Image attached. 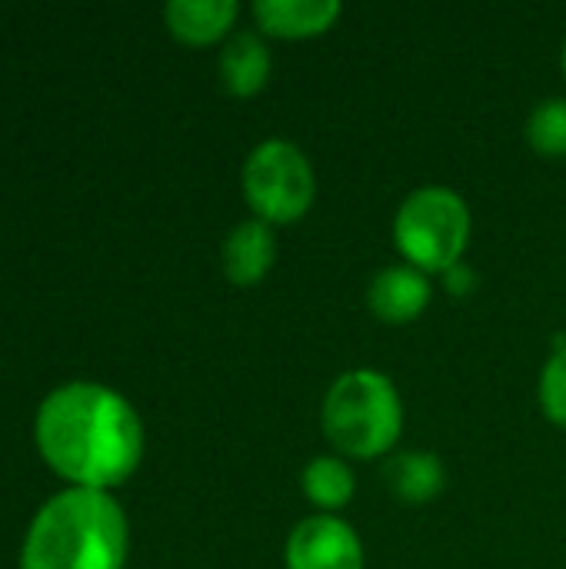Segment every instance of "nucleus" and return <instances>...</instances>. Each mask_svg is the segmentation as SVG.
Instances as JSON below:
<instances>
[{
  "label": "nucleus",
  "instance_id": "2",
  "mask_svg": "<svg viewBox=\"0 0 566 569\" xmlns=\"http://www.w3.org/2000/svg\"><path fill=\"white\" fill-rule=\"evenodd\" d=\"M127 520L103 490L73 487L33 520L20 569H123Z\"/></svg>",
  "mask_w": 566,
  "mask_h": 569
},
{
  "label": "nucleus",
  "instance_id": "10",
  "mask_svg": "<svg viewBox=\"0 0 566 569\" xmlns=\"http://www.w3.org/2000/svg\"><path fill=\"white\" fill-rule=\"evenodd\" d=\"M240 7L234 0H170L163 7L167 27L177 40L190 47L217 43L237 23Z\"/></svg>",
  "mask_w": 566,
  "mask_h": 569
},
{
  "label": "nucleus",
  "instance_id": "1",
  "mask_svg": "<svg viewBox=\"0 0 566 569\" xmlns=\"http://www.w3.org/2000/svg\"><path fill=\"white\" fill-rule=\"evenodd\" d=\"M43 460L87 490L123 483L143 453V427L133 407L100 383H67L37 410Z\"/></svg>",
  "mask_w": 566,
  "mask_h": 569
},
{
  "label": "nucleus",
  "instance_id": "17",
  "mask_svg": "<svg viewBox=\"0 0 566 569\" xmlns=\"http://www.w3.org/2000/svg\"><path fill=\"white\" fill-rule=\"evenodd\" d=\"M564 77H566V43H564Z\"/></svg>",
  "mask_w": 566,
  "mask_h": 569
},
{
  "label": "nucleus",
  "instance_id": "5",
  "mask_svg": "<svg viewBox=\"0 0 566 569\" xmlns=\"http://www.w3.org/2000/svg\"><path fill=\"white\" fill-rule=\"evenodd\" d=\"M244 200L267 227H287L310 213L317 177L307 153L290 140H264L244 163Z\"/></svg>",
  "mask_w": 566,
  "mask_h": 569
},
{
  "label": "nucleus",
  "instance_id": "15",
  "mask_svg": "<svg viewBox=\"0 0 566 569\" xmlns=\"http://www.w3.org/2000/svg\"><path fill=\"white\" fill-rule=\"evenodd\" d=\"M537 397H540L544 417H547L554 427L566 430V343L564 347H557V350L550 353V360L544 363Z\"/></svg>",
  "mask_w": 566,
  "mask_h": 569
},
{
  "label": "nucleus",
  "instance_id": "13",
  "mask_svg": "<svg viewBox=\"0 0 566 569\" xmlns=\"http://www.w3.org/2000/svg\"><path fill=\"white\" fill-rule=\"evenodd\" d=\"M300 487H304V497H307L320 513H337V510H344V507L354 500V493H357V477H354V470H350V460L334 457V453H324V457H314V460L304 467Z\"/></svg>",
  "mask_w": 566,
  "mask_h": 569
},
{
  "label": "nucleus",
  "instance_id": "9",
  "mask_svg": "<svg viewBox=\"0 0 566 569\" xmlns=\"http://www.w3.org/2000/svg\"><path fill=\"white\" fill-rule=\"evenodd\" d=\"M277 260V240H274V227H267L264 220H244L237 223L224 247H220V263H224V277L234 287H254L260 283Z\"/></svg>",
  "mask_w": 566,
  "mask_h": 569
},
{
  "label": "nucleus",
  "instance_id": "4",
  "mask_svg": "<svg viewBox=\"0 0 566 569\" xmlns=\"http://www.w3.org/2000/svg\"><path fill=\"white\" fill-rule=\"evenodd\" d=\"M470 243V207L450 187H417L394 217V247L420 273H447L464 263Z\"/></svg>",
  "mask_w": 566,
  "mask_h": 569
},
{
  "label": "nucleus",
  "instance_id": "14",
  "mask_svg": "<svg viewBox=\"0 0 566 569\" xmlns=\"http://www.w3.org/2000/svg\"><path fill=\"white\" fill-rule=\"evenodd\" d=\"M527 143L540 157H566V97H550L534 107L527 120Z\"/></svg>",
  "mask_w": 566,
  "mask_h": 569
},
{
  "label": "nucleus",
  "instance_id": "8",
  "mask_svg": "<svg viewBox=\"0 0 566 569\" xmlns=\"http://www.w3.org/2000/svg\"><path fill=\"white\" fill-rule=\"evenodd\" d=\"M337 0H257L254 20L260 33L277 40H310L327 33L340 20Z\"/></svg>",
  "mask_w": 566,
  "mask_h": 569
},
{
  "label": "nucleus",
  "instance_id": "12",
  "mask_svg": "<svg viewBox=\"0 0 566 569\" xmlns=\"http://www.w3.org/2000/svg\"><path fill=\"white\" fill-rule=\"evenodd\" d=\"M270 77V50L260 33H234L220 50V83L234 97H257Z\"/></svg>",
  "mask_w": 566,
  "mask_h": 569
},
{
  "label": "nucleus",
  "instance_id": "6",
  "mask_svg": "<svg viewBox=\"0 0 566 569\" xmlns=\"http://www.w3.org/2000/svg\"><path fill=\"white\" fill-rule=\"evenodd\" d=\"M284 563L287 569H364V543L347 520L314 513L290 530Z\"/></svg>",
  "mask_w": 566,
  "mask_h": 569
},
{
  "label": "nucleus",
  "instance_id": "3",
  "mask_svg": "<svg viewBox=\"0 0 566 569\" xmlns=\"http://www.w3.org/2000/svg\"><path fill=\"white\" fill-rule=\"evenodd\" d=\"M320 427L344 460H377L404 433V400L387 373L360 367L330 383Z\"/></svg>",
  "mask_w": 566,
  "mask_h": 569
},
{
  "label": "nucleus",
  "instance_id": "7",
  "mask_svg": "<svg viewBox=\"0 0 566 569\" xmlns=\"http://www.w3.org/2000/svg\"><path fill=\"white\" fill-rule=\"evenodd\" d=\"M367 307L380 323H414L430 307V277L410 263H394L374 277L367 290Z\"/></svg>",
  "mask_w": 566,
  "mask_h": 569
},
{
  "label": "nucleus",
  "instance_id": "16",
  "mask_svg": "<svg viewBox=\"0 0 566 569\" xmlns=\"http://www.w3.org/2000/svg\"><path fill=\"white\" fill-rule=\"evenodd\" d=\"M444 283H447V290H450L454 297H467V293L477 287V273H474L467 263H457V267H450V270L444 273Z\"/></svg>",
  "mask_w": 566,
  "mask_h": 569
},
{
  "label": "nucleus",
  "instance_id": "11",
  "mask_svg": "<svg viewBox=\"0 0 566 569\" xmlns=\"http://www.w3.org/2000/svg\"><path fill=\"white\" fill-rule=\"evenodd\" d=\"M384 480H387L390 493L400 503L424 507V503H430V500H437L444 493L447 470H444L437 453H430V450H407V453H394L387 460Z\"/></svg>",
  "mask_w": 566,
  "mask_h": 569
}]
</instances>
